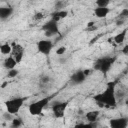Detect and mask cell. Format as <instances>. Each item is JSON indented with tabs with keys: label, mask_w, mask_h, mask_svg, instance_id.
Masks as SVG:
<instances>
[{
	"label": "cell",
	"mask_w": 128,
	"mask_h": 128,
	"mask_svg": "<svg viewBox=\"0 0 128 128\" xmlns=\"http://www.w3.org/2000/svg\"><path fill=\"white\" fill-rule=\"evenodd\" d=\"M93 100L101 107H115L117 105V98H116V82L110 81L107 83L106 88L93 96Z\"/></svg>",
	"instance_id": "1"
},
{
	"label": "cell",
	"mask_w": 128,
	"mask_h": 128,
	"mask_svg": "<svg viewBox=\"0 0 128 128\" xmlns=\"http://www.w3.org/2000/svg\"><path fill=\"white\" fill-rule=\"evenodd\" d=\"M117 60V56H105L96 59L93 63V70L99 71L103 74H107L111 68L113 67L115 61Z\"/></svg>",
	"instance_id": "2"
},
{
	"label": "cell",
	"mask_w": 128,
	"mask_h": 128,
	"mask_svg": "<svg viewBox=\"0 0 128 128\" xmlns=\"http://www.w3.org/2000/svg\"><path fill=\"white\" fill-rule=\"evenodd\" d=\"M26 101V98L25 97H21V96H18V97H13L11 99H8L4 102L5 104V107H6V112H8L9 114L15 116L18 114V112L20 111V109L22 108V106L24 105Z\"/></svg>",
	"instance_id": "3"
},
{
	"label": "cell",
	"mask_w": 128,
	"mask_h": 128,
	"mask_svg": "<svg viewBox=\"0 0 128 128\" xmlns=\"http://www.w3.org/2000/svg\"><path fill=\"white\" fill-rule=\"evenodd\" d=\"M52 97L51 96H46L43 98H40L34 102H32L29 106H28V111L30 113V115L32 116H38L40 115L43 110L48 106V104L50 103Z\"/></svg>",
	"instance_id": "4"
},
{
	"label": "cell",
	"mask_w": 128,
	"mask_h": 128,
	"mask_svg": "<svg viewBox=\"0 0 128 128\" xmlns=\"http://www.w3.org/2000/svg\"><path fill=\"white\" fill-rule=\"evenodd\" d=\"M42 30L44 31V35L47 37V39L59 34V25H58V22L50 19L48 20L47 22H45L43 25H42Z\"/></svg>",
	"instance_id": "5"
},
{
	"label": "cell",
	"mask_w": 128,
	"mask_h": 128,
	"mask_svg": "<svg viewBox=\"0 0 128 128\" xmlns=\"http://www.w3.org/2000/svg\"><path fill=\"white\" fill-rule=\"evenodd\" d=\"M68 107V101H57L51 106V111L56 119H62L65 116L66 109Z\"/></svg>",
	"instance_id": "6"
},
{
	"label": "cell",
	"mask_w": 128,
	"mask_h": 128,
	"mask_svg": "<svg viewBox=\"0 0 128 128\" xmlns=\"http://www.w3.org/2000/svg\"><path fill=\"white\" fill-rule=\"evenodd\" d=\"M53 47H54V43L50 39H42L36 43L37 51L40 54L45 55V56H48L51 53Z\"/></svg>",
	"instance_id": "7"
},
{
	"label": "cell",
	"mask_w": 128,
	"mask_h": 128,
	"mask_svg": "<svg viewBox=\"0 0 128 128\" xmlns=\"http://www.w3.org/2000/svg\"><path fill=\"white\" fill-rule=\"evenodd\" d=\"M11 45H12V53H11V56L19 64V63L22 62V60L24 58V53H25L24 47L21 44L16 43V42H13Z\"/></svg>",
	"instance_id": "8"
},
{
	"label": "cell",
	"mask_w": 128,
	"mask_h": 128,
	"mask_svg": "<svg viewBox=\"0 0 128 128\" xmlns=\"http://www.w3.org/2000/svg\"><path fill=\"white\" fill-rule=\"evenodd\" d=\"M128 118L127 117H116L109 120V128H127Z\"/></svg>",
	"instance_id": "9"
},
{
	"label": "cell",
	"mask_w": 128,
	"mask_h": 128,
	"mask_svg": "<svg viewBox=\"0 0 128 128\" xmlns=\"http://www.w3.org/2000/svg\"><path fill=\"white\" fill-rule=\"evenodd\" d=\"M86 76L83 72V70H77L75 71L71 77H70V82L73 84V85H80V84H83L86 80Z\"/></svg>",
	"instance_id": "10"
},
{
	"label": "cell",
	"mask_w": 128,
	"mask_h": 128,
	"mask_svg": "<svg viewBox=\"0 0 128 128\" xmlns=\"http://www.w3.org/2000/svg\"><path fill=\"white\" fill-rule=\"evenodd\" d=\"M68 16V11L65 10V9H62V10H55L54 12H52L50 14V19L56 21V22H59L60 20L66 18Z\"/></svg>",
	"instance_id": "11"
},
{
	"label": "cell",
	"mask_w": 128,
	"mask_h": 128,
	"mask_svg": "<svg viewBox=\"0 0 128 128\" xmlns=\"http://www.w3.org/2000/svg\"><path fill=\"white\" fill-rule=\"evenodd\" d=\"M14 12V9L11 6H3L0 7V19L2 21L7 20Z\"/></svg>",
	"instance_id": "12"
},
{
	"label": "cell",
	"mask_w": 128,
	"mask_h": 128,
	"mask_svg": "<svg viewBox=\"0 0 128 128\" xmlns=\"http://www.w3.org/2000/svg\"><path fill=\"white\" fill-rule=\"evenodd\" d=\"M100 117V111L99 110H91L85 113V119L89 123H95Z\"/></svg>",
	"instance_id": "13"
},
{
	"label": "cell",
	"mask_w": 128,
	"mask_h": 128,
	"mask_svg": "<svg viewBox=\"0 0 128 128\" xmlns=\"http://www.w3.org/2000/svg\"><path fill=\"white\" fill-rule=\"evenodd\" d=\"M18 63L16 62V60L10 55V56H7L4 60H3V67L8 71V70H12V69H15L16 68V65Z\"/></svg>",
	"instance_id": "14"
},
{
	"label": "cell",
	"mask_w": 128,
	"mask_h": 128,
	"mask_svg": "<svg viewBox=\"0 0 128 128\" xmlns=\"http://www.w3.org/2000/svg\"><path fill=\"white\" fill-rule=\"evenodd\" d=\"M127 32H128V29H127V28L121 30L119 33H117L116 35H114V37H113V41H114L116 44H118V45L123 44L124 41H125V39H126Z\"/></svg>",
	"instance_id": "15"
},
{
	"label": "cell",
	"mask_w": 128,
	"mask_h": 128,
	"mask_svg": "<svg viewBox=\"0 0 128 128\" xmlns=\"http://www.w3.org/2000/svg\"><path fill=\"white\" fill-rule=\"evenodd\" d=\"M110 8L106 7V8H102V7H96L94 9V15L99 18V19H102V18H105L107 17V15L110 13Z\"/></svg>",
	"instance_id": "16"
},
{
	"label": "cell",
	"mask_w": 128,
	"mask_h": 128,
	"mask_svg": "<svg viewBox=\"0 0 128 128\" xmlns=\"http://www.w3.org/2000/svg\"><path fill=\"white\" fill-rule=\"evenodd\" d=\"M0 51L3 55H11L12 53V45L9 43H4L0 45Z\"/></svg>",
	"instance_id": "17"
},
{
	"label": "cell",
	"mask_w": 128,
	"mask_h": 128,
	"mask_svg": "<svg viewBox=\"0 0 128 128\" xmlns=\"http://www.w3.org/2000/svg\"><path fill=\"white\" fill-rule=\"evenodd\" d=\"M23 126V121L19 117H14L13 120L11 121V128H22Z\"/></svg>",
	"instance_id": "18"
},
{
	"label": "cell",
	"mask_w": 128,
	"mask_h": 128,
	"mask_svg": "<svg viewBox=\"0 0 128 128\" xmlns=\"http://www.w3.org/2000/svg\"><path fill=\"white\" fill-rule=\"evenodd\" d=\"M95 4H96V6H97V7L106 8V7H108V6H109L110 1H109V0H97V1L95 2Z\"/></svg>",
	"instance_id": "19"
},
{
	"label": "cell",
	"mask_w": 128,
	"mask_h": 128,
	"mask_svg": "<svg viewBox=\"0 0 128 128\" xmlns=\"http://www.w3.org/2000/svg\"><path fill=\"white\" fill-rule=\"evenodd\" d=\"M73 128H94V123H78L74 125Z\"/></svg>",
	"instance_id": "20"
},
{
	"label": "cell",
	"mask_w": 128,
	"mask_h": 128,
	"mask_svg": "<svg viewBox=\"0 0 128 128\" xmlns=\"http://www.w3.org/2000/svg\"><path fill=\"white\" fill-rule=\"evenodd\" d=\"M19 74V70L18 69H12V70H8L7 71V78L9 79H12V78H15L17 75Z\"/></svg>",
	"instance_id": "21"
},
{
	"label": "cell",
	"mask_w": 128,
	"mask_h": 128,
	"mask_svg": "<svg viewBox=\"0 0 128 128\" xmlns=\"http://www.w3.org/2000/svg\"><path fill=\"white\" fill-rule=\"evenodd\" d=\"M66 51H67V48L65 46H60V47H58L56 49V55L62 56V55H64L66 53Z\"/></svg>",
	"instance_id": "22"
},
{
	"label": "cell",
	"mask_w": 128,
	"mask_h": 128,
	"mask_svg": "<svg viewBox=\"0 0 128 128\" xmlns=\"http://www.w3.org/2000/svg\"><path fill=\"white\" fill-rule=\"evenodd\" d=\"M49 81H50V78H49V76H47V75H43V76L40 78V82L43 83V84H46V83H48Z\"/></svg>",
	"instance_id": "23"
},
{
	"label": "cell",
	"mask_w": 128,
	"mask_h": 128,
	"mask_svg": "<svg viewBox=\"0 0 128 128\" xmlns=\"http://www.w3.org/2000/svg\"><path fill=\"white\" fill-rule=\"evenodd\" d=\"M121 53L125 56H128V43L123 46V48L121 49Z\"/></svg>",
	"instance_id": "24"
},
{
	"label": "cell",
	"mask_w": 128,
	"mask_h": 128,
	"mask_svg": "<svg viewBox=\"0 0 128 128\" xmlns=\"http://www.w3.org/2000/svg\"><path fill=\"white\" fill-rule=\"evenodd\" d=\"M43 17H44V15H43L42 12H37V13H35V15H34V19H35V20H40V19H42Z\"/></svg>",
	"instance_id": "25"
},
{
	"label": "cell",
	"mask_w": 128,
	"mask_h": 128,
	"mask_svg": "<svg viewBox=\"0 0 128 128\" xmlns=\"http://www.w3.org/2000/svg\"><path fill=\"white\" fill-rule=\"evenodd\" d=\"M92 71H93V69H84L83 70V72H84V74H85L86 77L89 76V75H91L92 74Z\"/></svg>",
	"instance_id": "26"
},
{
	"label": "cell",
	"mask_w": 128,
	"mask_h": 128,
	"mask_svg": "<svg viewBox=\"0 0 128 128\" xmlns=\"http://www.w3.org/2000/svg\"><path fill=\"white\" fill-rule=\"evenodd\" d=\"M93 25H94V22H92V21L87 23V27H91V26H93Z\"/></svg>",
	"instance_id": "27"
},
{
	"label": "cell",
	"mask_w": 128,
	"mask_h": 128,
	"mask_svg": "<svg viewBox=\"0 0 128 128\" xmlns=\"http://www.w3.org/2000/svg\"><path fill=\"white\" fill-rule=\"evenodd\" d=\"M22 128H24V127H22Z\"/></svg>",
	"instance_id": "28"
}]
</instances>
